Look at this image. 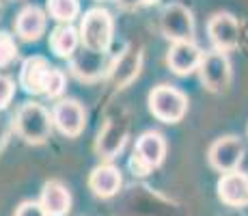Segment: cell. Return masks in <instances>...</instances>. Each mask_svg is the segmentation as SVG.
I'll return each instance as SVG.
<instances>
[{
    "instance_id": "9a60e30c",
    "label": "cell",
    "mask_w": 248,
    "mask_h": 216,
    "mask_svg": "<svg viewBox=\"0 0 248 216\" xmlns=\"http://www.w3.org/2000/svg\"><path fill=\"white\" fill-rule=\"evenodd\" d=\"M140 63H142L140 48H127V50L123 52L110 67L112 84L119 86V89H123L125 84H130L132 80L138 76V71H140Z\"/></svg>"
},
{
    "instance_id": "e0dca14e",
    "label": "cell",
    "mask_w": 248,
    "mask_h": 216,
    "mask_svg": "<svg viewBox=\"0 0 248 216\" xmlns=\"http://www.w3.org/2000/svg\"><path fill=\"white\" fill-rule=\"evenodd\" d=\"M71 71L78 76L80 80H97L104 76V71L110 74V65H106V54H97V52H91V50H84L80 54L74 56L71 61Z\"/></svg>"
},
{
    "instance_id": "30bf717a",
    "label": "cell",
    "mask_w": 248,
    "mask_h": 216,
    "mask_svg": "<svg viewBox=\"0 0 248 216\" xmlns=\"http://www.w3.org/2000/svg\"><path fill=\"white\" fill-rule=\"evenodd\" d=\"M127 128L130 126H127V121L123 117H112L106 121V126L99 130L95 150L104 160H112L123 150V145L127 141Z\"/></svg>"
},
{
    "instance_id": "ffe728a7",
    "label": "cell",
    "mask_w": 248,
    "mask_h": 216,
    "mask_svg": "<svg viewBox=\"0 0 248 216\" xmlns=\"http://www.w3.org/2000/svg\"><path fill=\"white\" fill-rule=\"evenodd\" d=\"M47 13L61 24H71L80 13V0H47Z\"/></svg>"
},
{
    "instance_id": "7a4b0ae2",
    "label": "cell",
    "mask_w": 248,
    "mask_h": 216,
    "mask_svg": "<svg viewBox=\"0 0 248 216\" xmlns=\"http://www.w3.org/2000/svg\"><path fill=\"white\" fill-rule=\"evenodd\" d=\"M149 110L162 123H177L188 113V95L177 86L160 84L154 86L147 98Z\"/></svg>"
},
{
    "instance_id": "d6986e66",
    "label": "cell",
    "mask_w": 248,
    "mask_h": 216,
    "mask_svg": "<svg viewBox=\"0 0 248 216\" xmlns=\"http://www.w3.org/2000/svg\"><path fill=\"white\" fill-rule=\"evenodd\" d=\"M78 46H80V35L71 24H61V26H56L54 31H52L50 48L56 56H61V59H69V56L76 54Z\"/></svg>"
},
{
    "instance_id": "cb8c5ba5",
    "label": "cell",
    "mask_w": 248,
    "mask_h": 216,
    "mask_svg": "<svg viewBox=\"0 0 248 216\" xmlns=\"http://www.w3.org/2000/svg\"><path fill=\"white\" fill-rule=\"evenodd\" d=\"M16 216H47V214L39 205V201H24L20 208H17Z\"/></svg>"
},
{
    "instance_id": "5bb4252c",
    "label": "cell",
    "mask_w": 248,
    "mask_h": 216,
    "mask_svg": "<svg viewBox=\"0 0 248 216\" xmlns=\"http://www.w3.org/2000/svg\"><path fill=\"white\" fill-rule=\"evenodd\" d=\"M46 24H47L46 13L39 7H35V4H28V7H24L17 13L16 33L24 41H37L46 33Z\"/></svg>"
},
{
    "instance_id": "603a6c76",
    "label": "cell",
    "mask_w": 248,
    "mask_h": 216,
    "mask_svg": "<svg viewBox=\"0 0 248 216\" xmlns=\"http://www.w3.org/2000/svg\"><path fill=\"white\" fill-rule=\"evenodd\" d=\"M13 93H16V83H13L9 76L0 74V110L7 108L13 100Z\"/></svg>"
},
{
    "instance_id": "7402d4cb",
    "label": "cell",
    "mask_w": 248,
    "mask_h": 216,
    "mask_svg": "<svg viewBox=\"0 0 248 216\" xmlns=\"http://www.w3.org/2000/svg\"><path fill=\"white\" fill-rule=\"evenodd\" d=\"M63 91H65V74L61 69H56V67H52L44 84V95H47V98H59Z\"/></svg>"
},
{
    "instance_id": "ba28073f",
    "label": "cell",
    "mask_w": 248,
    "mask_h": 216,
    "mask_svg": "<svg viewBox=\"0 0 248 216\" xmlns=\"http://www.w3.org/2000/svg\"><path fill=\"white\" fill-rule=\"evenodd\" d=\"M52 123L65 136H78L87 126V110L78 100H61L52 108Z\"/></svg>"
},
{
    "instance_id": "3957f363",
    "label": "cell",
    "mask_w": 248,
    "mask_h": 216,
    "mask_svg": "<svg viewBox=\"0 0 248 216\" xmlns=\"http://www.w3.org/2000/svg\"><path fill=\"white\" fill-rule=\"evenodd\" d=\"M16 130L26 143L41 145L52 134V115L44 104L26 102L16 115Z\"/></svg>"
},
{
    "instance_id": "4fadbf2b",
    "label": "cell",
    "mask_w": 248,
    "mask_h": 216,
    "mask_svg": "<svg viewBox=\"0 0 248 216\" xmlns=\"http://www.w3.org/2000/svg\"><path fill=\"white\" fill-rule=\"evenodd\" d=\"M50 69L52 67L44 56H28L20 69V84L24 86V91L31 95L44 93V84H46Z\"/></svg>"
},
{
    "instance_id": "5b68a950",
    "label": "cell",
    "mask_w": 248,
    "mask_h": 216,
    "mask_svg": "<svg viewBox=\"0 0 248 216\" xmlns=\"http://www.w3.org/2000/svg\"><path fill=\"white\" fill-rule=\"evenodd\" d=\"M160 28L162 35L173 43L179 41H194V17L188 7L179 2H170L160 13Z\"/></svg>"
},
{
    "instance_id": "8992f818",
    "label": "cell",
    "mask_w": 248,
    "mask_h": 216,
    "mask_svg": "<svg viewBox=\"0 0 248 216\" xmlns=\"http://www.w3.org/2000/svg\"><path fill=\"white\" fill-rule=\"evenodd\" d=\"M199 74H201V83L212 93H222V91L231 83V63L225 52H207L203 54L201 65H199Z\"/></svg>"
},
{
    "instance_id": "7c38bea8",
    "label": "cell",
    "mask_w": 248,
    "mask_h": 216,
    "mask_svg": "<svg viewBox=\"0 0 248 216\" xmlns=\"http://www.w3.org/2000/svg\"><path fill=\"white\" fill-rule=\"evenodd\" d=\"M218 197L222 203L231 208H246L248 205V175L240 171H231L218 180Z\"/></svg>"
},
{
    "instance_id": "484cf974",
    "label": "cell",
    "mask_w": 248,
    "mask_h": 216,
    "mask_svg": "<svg viewBox=\"0 0 248 216\" xmlns=\"http://www.w3.org/2000/svg\"><path fill=\"white\" fill-rule=\"evenodd\" d=\"M0 13H2V7H0Z\"/></svg>"
},
{
    "instance_id": "ac0fdd59",
    "label": "cell",
    "mask_w": 248,
    "mask_h": 216,
    "mask_svg": "<svg viewBox=\"0 0 248 216\" xmlns=\"http://www.w3.org/2000/svg\"><path fill=\"white\" fill-rule=\"evenodd\" d=\"M39 205L47 216H65L71 208V195L61 182H47L41 190Z\"/></svg>"
},
{
    "instance_id": "2e32d148",
    "label": "cell",
    "mask_w": 248,
    "mask_h": 216,
    "mask_svg": "<svg viewBox=\"0 0 248 216\" xmlns=\"http://www.w3.org/2000/svg\"><path fill=\"white\" fill-rule=\"evenodd\" d=\"M121 184H123L121 171L114 165H99L91 171L89 186H91V190L97 197H102V199L114 197L119 193V188H121Z\"/></svg>"
},
{
    "instance_id": "8fae6325",
    "label": "cell",
    "mask_w": 248,
    "mask_h": 216,
    "mask_svg": "<svg viewBox=\"0 0 248 216\" xmlns=\"http://www.w3.org/2000/svg\"><path fill=\"white\" fill-rule=\"evenodd\" d=\"M203 59V50L194 41H179L169 48L166 63L177 76H188L194 69H199Z\"/></svg>"
},
{
    "instance_id": "277c9868",
    "label": "cell",
    "mask_w": 248,
    "mask_h": 216,
    "mask_svg": "<svg viewBox=\"0 0 248 216\" xmlns=\"http://www.w3.org/2000/svg\"><path fill=\"white\" fill-rule=\"evenodd\" d=\"M166 156V141L160 132H145L136 141L134 156L130 160V169L136 175H147L151 169L162 165Z\"/></svg>"
},
{
    "instance_id": "d4e9b609",
    "label": "cell",
    "mask_w": 248,
    "mask_h": 216,
    "mask_svg": "<svg viewBox=\"0 0 248 216\" xmlns=\"http://www.w3.org/2000/svg\"><path fill=\"white\" fill-rule=\"evenodd\" d=\"M158 0H140V4H155Z\"/></svg>"
},
{
    "instance_id": "9c48e42d",
    "label": "cell",
    "mask_w": 248,
    "mask_h": 216,
    "mask_svg": "<svg viewBox=\"0 0 248 216\" xmlns=\"http://www.w3.org/2000/svg\"><path fill=\"white\" fill-rule=\"evenodd\" d=\"M207 35H209L212 46L218 52H225L227 54L240 41V22L231 13H216L207 22Z\"/></svg>"
},
{
    "instance_id": "44dd1931",
    "label": "cell",
    "mask_w": 248,
    "mask_h": 216,
    "mask_svg": "<svg viewBox=\"0 0 248 216\" xmlns=\"http://www.w3.org/2000/svg\"><path fill=\"white\" fill-rule=\"evenodd\" d=\"M17 56V43L11 33L0 31V67H7Z\"/></svg>"
},
{
    "instance_id": "52a82bcc",
    "label": "cell",
    "mask_w": 248,
    "mask_h": 216,
    "mask_svg": "<svg viewBox=\"0 0 248 216\" xmlns=\"http://www.w3.org/2000/svg\"><path fill=\"white\" fill-rule=\"evenodd\" d=\"M207 160H209V165H212V169H216L218 173L237 171V166L244 160V143L237 136H233V134L218 138V141H214L212 147H209Z\"/></svg>"
},
{
    "instance_id": "6da1fadb",
    "label": "cell",
    "mask_w": 248,
    "mask_h": 216,
    "mask_svg": "<svg viewBox=\"0 0 248 216\" xmlns=\"http://www.w3.org/2000/svg\"><path fill=\"white\" fill-rule=\"evenodd\" d=\"M112 33H114V22L110 11H106L102 7H93L84 13L78 35L84 50L106 54L112 43Z\"/></svg>"
}]
</instances>
